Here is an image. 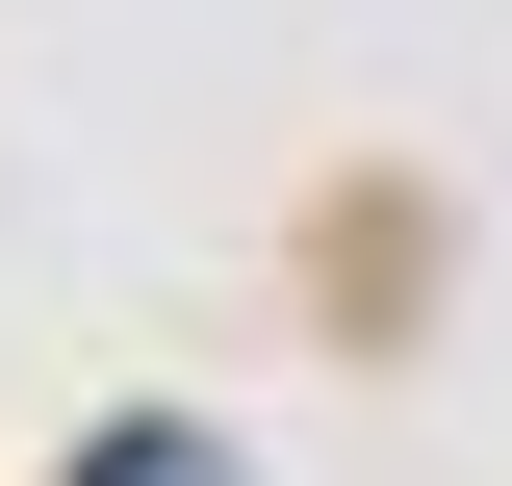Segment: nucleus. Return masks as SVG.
<instances>
[{
    "label": "nucleus",
    "mask_w": 512,
    "mask_h": 486,
    "mask_svg": "<svg viewBox=\"0 0 512 486\" xmlns=\"http://www.w3.org/2000/svg\"><path fill=\"white\" fill-rule=\"evenodd\" d=\"M77 486H231V461H205V435H103Z\"/></svg>",
    "instance_id": "nucleus-1"
}]
</instances>
